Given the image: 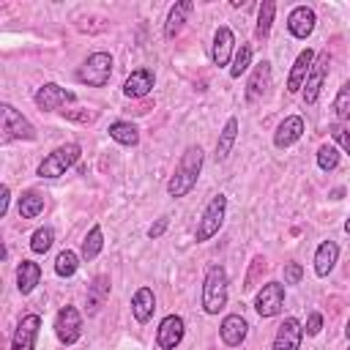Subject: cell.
I'll use <instances>...</instances> for the list:
<instances>
[{
  "instance_id": "8992f818",
  "label": "cell",
  "mask_w": 350,
  "mask_h": 350,
  "mask_svg": "<svg viewBox=\"0 0 350 350\" xmlns=\"http://www.w3.org/2000/svg\"><path fill=\"white\" fill-rule=\"evenodd\" d=\"M74 101H77V96L71 90L60 88V85H55V82H46V85H41L36 90V107L38 109H46V112H55V109L63 112V107L66 104H74Z\"/></svg>"
},
{
  "instance_id": "5b68a950",
  "label": "cell",
  "mask_w": 350,
  "mask_h": 350,
  "mask_svg": "<svg viewBox=\"0 0 350 350\" xmlns=\"http://www.w3.org/2000/svg\"><path fill=\"white\" fill-rule=\"evenodd\" d=\"M224 211H227V197H224V194H216V197L208 202V208L202 211V219H200V224H197V232H194L197 243H202V241H208L211 235L219 232V227H221V221H224Z\"/></svg>"
},
{
  "instance_id": "d6986e66",
  "label": "cell",
  "mask_w": 350,
  "mask_h": 350,
  "mask_svg": "<svg viewBox=\"0 0 350 350\" xmlns=\"http://www.w3.org/2000/svg\"><path fill=\"white\" fill-rule=\"evenodd\" d=\"M304 134V120L298 115H290L284 118L279 126H276V134H273V145L276 148H290L293 142H298Z\"/></svg>"
},
{
  "instance_id": "83f0119b",
  "label": "cell",
  "mask_w": 350,
  "mask_h": 350,
  "mask_svg": "<svg viewBox=\"0 0 350 350\" xmlns=\"http://www.w3.org/2000/svg\"><path fill=\"white\" fill-rule=\"evenodd\" d=\"M44 211V197L38 191H25L19 197V216L22 219H36Z\"/></svg>"
},
{
  "instance_id": "2e32d148",
  "label": "cell",
  "mask_w": 350,
  "mask_h": 350,
  "mask_svg": "<svg viewBox=\"0 0 350 350\" xmlns=\"http://www.w3.org/2000/svg\"><path fill=\"white\" fill-rule=\"evenodd\" d=\"M268 88H271V63L262 60V63L254 66V71H252V77L246 82V98L257 101V98H262L268 93Z\"/></svg>"
},
{
  "instance_id": "8fae6325",
  "label": "cell",
  "mask_w": 350,
  "mask_h": 350,
  "mask_svg": "<svg viewBox=\"0 0 350 350\" xmlns=\"http://www.w3.org/2000/svg\"><path fill=\"white\" fill-rule=\"evenodd\" d=\"M41 328V317L38 314H25L14 331L11 339V350H36V336Z\"/></svg>"
},
{
  "instance_id": "b9f144b4",
  "label": "cell",
  "mask_w": 350,
  "mask_h": 350,
  "mask_svg": "<svg viewBox=\"0 0 350 350\" xmlns=\"http://www.w3.org/2000/svg\"><path fill=\"white\" fill-rule=\"evenodd\" d=\"M5 211H8V186L0 189V216H5Z\"/></svg>"
},
{
  "instance_id": "8d00e7d4",
  "label": "cell",
  "mask_w": 350,
  "mask_h": 350,
  "mask_svg": "<svg viewBox=\"0 0 350 350\" xmlns=\"http://www.w3.org/2000/svg\"><path fill=\"white\" fill-rule=\"evenodd\" d=\"M301 276H304V268H301L298 262H287V265H284V282H287V284H298Z\"/></svg>"
},
{
  "instance_id": "1f68e13d",
  "label": "cell",
  "mask_w": 350,
  "mask_h": 350,
  "mask_svg": "<svg viewBox=\"0 0 350 350\" xmlns=\"http://www.w3.org/2000/svg\"><path fill=\"white\" fill-rule=\"evenodd\" d=\"M52 241H55L52 227H38V230L33 232V238H30V249H33L36 254H44V252H49Z\"/></svg>"
},
{
  "instance_id": "9c48e42d",
  "label": "cell",
  "mask_w": 350,
  "mask_h": 350,
  "mask_svg": "<svg viewBox=\"0 0 350 350\" xmlns=\"http://www.w3.org/2000/svg\"><path fill=\"white\" fill-rule=\"evenodd\" d=\"M3 131L5 139H36V129L27 118H22L11 104H3Z\"/></svg>"
},
{
  "instance_id": "4fadbf2b",
  "label": "cell",
  "mask_w": 350,
  "mask_h": 350,
  "mask_svg": "<svg viewBox=\"0 0 350 350\" xmlns=\"http://www.w3.org/2000/svg\"><path fill=\"white\" fill-rule=\"evenodd\" d=\"M301 339H304V325L295 317H287L273 336V350H298Z\"/></svg>"
},
{
  "instance_id": "60d3db41",
  "label": "cell",
  "mask_w": 350,
  "mask_h": 350,
  "mask_svg": "<svg viewBox=\"0 0 350 350\" xmlns=\"http://www.w3.org/2000/svg\"><path fill=\"white\" fill-rule=\"evenodd\" d=\"M164 230H167V219H159L156 224H150V227H148V235H150V238H159Z\"/></svg>"
},
{
  "instance_id": "4316f807",
  "label": "cell",
  "mask_w": 350,
  "mask_h": 350,
  "mask_svg": "<svg viewBox=\"0 0 350 350\" xmlns=\"http://www.w3.org/2000/svg\"><path fill=\"white\" fill-rule=\"evenodd\" d=\"M107 295H109V279L107 276H96L93 284L88 287V314H96Z\"/></svg>"
},
{
  "instance_id": "9a60e30c",
  "label": "cell",
  "mask_w": 350,
  "mask_h": 350,
  "mask_svg": "<svg viewBox=\"0 0 350 350\" xmlns=\"http://www.w3.org/2000/svg\"><path fill=\"white\" fill-rule=\"evenodd\" d=\"M314 22H317V16H314V11L306 8V5L293 8L290 16H287V27H290V33H293L295 38H309L312 30H314Z\"/></svg>"
},
{
  "instance_id": "5bb4252c",
  "label": "cell",
  "mask_w": 350,
  "mask_h": 350,
  "mask_svg": "<svg viewBox=\"0 0 350 350\" xmlns=\"http://www.w3.org/2000/svg\"><path fill=\"white\" fill-rule=\"evenodd\" d=\"M153 82H156V77H153L150 68H137V71H131V74L126 77V82H123V96H129V98H142V96H148V93L153 90Z\"/></svg>"
},
{
  "instance_id": "7bdbcfd3",
  "label": "cell",
  "mask_w": 350,
  "mask_h": 350,
  "mask_svg": "<svg viewBox=\"0 0 350 350\" xmlns=\"http://www.w3.org/2000/svg\"><path fill=\"white\" fill-rule=\"evenodd\" d=\"M345 232H347V235H350V219H347V221H345Z\"/></svg>"
},
{
  "instance_id": "e575fe53",
  "label": "cell",
  "mask_w": 350,
  "mask_h": 350,
  "mask_svg": "<svg viewBox=\"0 0 350 350\" xmlns=\"http://www.w3.org/2000/svg\"><path fill=\"white\" fill-rule=\"evenodd\" d=\"M334 109H336V115H339L342 120H350V82H345V85L339 88V93H336V98H334Z\"/></svg>"
},
{
  "instance_id": "f546056e",
  "label": "cell",
  "mask_w": 350,
  "mask_h": 350,
  "mask_svg": "<svg viewBox=\"0 0 350 350\" xmlns=\"http://www.w3.org/2000/svg\"><path fill=\"white\" fill-rule=\"evenodd\" d=\"M273 14H276V3H273V0H265V3L260 5V14H257V30H254L257 38H268Z\"/></svg>"
},
{
  "instance_id": "d590c367",
  "label": "cell",
  "mask_w": 350,
  "mask_h": 350,
  "mask_svg": "<svg viewBox=\"0 0 350 350\" xmlns=\"http://www.w3.org/2000/svg\"><path fill=\"white\" fill-rule=\"evenodd\" d=\"M328 134L339 142V148H345V153H350V131H347L342 123H331V126H328Z\"/></svg>"
},
{
  "instance_id": "7402d4cb",
  "label": "cell",
  "mask_w": 350,
  "mask_h": 350,
  "mask_svg": "<svg viewBox=\"0 0 350 350\" xmlns=\"http://www.w3.org/2000/svg\"><path fill=\"white\" fill-rule=\"evenodd\" d=\"M191 8H194L191 0H180V3H175V5L170 8L167 22H164V36H167V38H175V36L183 30V22H186V16L191 14Z\"/></svg>"
},
{
  "instance_id": "3957f363",
  "label": "cell",
  "mask_w": 350,
  "mask_h": 350,
  "mask_svg": "<svg viewBox=\"0 0 350 350\" xmlns=\"http://www.w3.org/2000/svg\"><path fill=\"white\" fill-rule=\"evenodd\" d=\"M79 153H82V148H79L77 142L60 145V148H55V150H52V153L38 164L36 175H38V178H60V175H66V170H68V167H74V164H77Z\"/></svg>"
},
{
  "instance_id": "ba28073f",
  "label": "cell",
  "mask_w": 350,
  "mask_h": 350,
  "mask_svg": "<svg viewBox=\"0 0 350 350\" xmlns=\"http://www.w3.org/2000/svg\"><path fill=\"white\" fill-rule=\"evenodd\" d=\"M55 334L63 345H74L82 336V317L74 306H63L55 317Z\"/></svg>"
},
{
  "instance_id": "44dd1931",
  "label": "cell",
  "mask_w": 350,
  "mask_h": 350,
  "mask_svg": "<svg viewBox=\"0 0 350 350\" xmlns=\"http://www.w3.org/2000/svg\"><path fill=\"white\" fill-rule=\"evenodd\" d=\"M156 309V295L150 287H139L134 295H131V312H134V320L137 323H148L150 314Z\"/></svg>"
},
{
  "instance_id": "7c38bea8",
  "label": "cell",
  "mask_w": 350,
  "mask_h": 350,
  "mask_svg": "<svg viewBox=\"0 0 350 350\" xmlns=\"http://www.w3.org/2000/svg\"><path fill=\"white\" fill-rule=\"evenodd\" d=\"M183 317L178 314H167L161 323H159V331H156V342L161 350H175L183 339Z\"/></svg>"
},
{
  "instance_id": "d4e9b609",
  "label": "cell",
  "mask_w": 350,
  "mask_h": 350,
  "mask_svg": "<svg viewBox=\"0 0 350 350\" xmlns=\"http://www.w3.org/2000/svg\"><path fill=\"white\" fill-rule=\"evenodd\" d=\"M109 137H112L115 142L126 145V148H134V145L139 142V131H137V126L129 123V120H115V123H109Z\"/></svg>"
},
{
  "instance_id": "836d02e7",
  "label": "cell",
  "mask_w": 350,
  "mask_h": 350,
  "mask_svg": "<svg viewBox=\"0 0 350 350\" xmlns=\"http://www.w3.org/2000/svg\"><path fill=\"white\" fill-rule=\"evenodd\" d=\"M336 164H339V150L334 145H320V150H317V167L325 170V172H331V170H336Z\"/></svg>"
},
{
  "instance_id": "4dcf8cb0",
  "label": "cell",
  "mask_w": 350,
  "mask_h": 350,
  "mask_svg": "<svg viewBox=\"0 0 350 350\" xmlns=\"http://www.w3.org/2000/svg\"><path fill=\"white\" fill-rule=\"evenodd\" d=\"M77 268H79V257H77L71 249H66V252H60V254L55 257V273H57V276H74Z\"/></svg>"
},
{
  "instance_id": "74e56055",
  "label": "cell",
  "mask_w": 350,
  "mask_h": 350,
  "mask_svg": "<svg viewBox=\"0 0 350 350\" xmlns=\"http://www.w3.org/2000/svg\"><path fill=\"white\" fill-rule=\"evenodd\" d=\"M260 271H265V260H262V257H254V260H252V271H249L246 284H243L246 290H254V276H257Z\"/></svg>"
},
{
  "instance_id": "d6a6232c",
  "label": "cell",
  "mask_w": 350,
  "mask_h": 350,
  "mask_svg": "<svg viewBox=\"0 0 350 350\" xmlns=\"http://www.w3.org/2000/svg\"><path fill=\"white\" fill-rule=\"evenodd\" d=\"M252 63V46L249 44H241V49L235 52L232 57V66H230V77H241Z\"/></svg>"
},
{
  "instance_id": "f1b7e54d",
  "label": "cell",
  "mask_w": 350,
  "mask_h": 350,
  "mask_svg": "<svg viewBox=\"0 0 350 350\" xmlns=\"http://www.w3.org/2000/svg\"><path fill=\"white\" fill-rule=\"evenodd\" d=\"M101 246H104L101 227H98V224H93V227H90V232H88V235H85V241H82V260H96V257H98V252H101Z\"/></svg>"
},
{
  "instance_id": "e0dca14e",
  "label": "cell",
  "mask_w": 350,
  "mask_h": 350,
  "mask_svg": "<svg viewBox=\"0 0 350 350\" xmlns=\"http://www.w3.org/2000/svg\"><path fill=\"white\" fill-rule=\"evenodd\" d=\"M314 55H317V52L304 49V52L295 57L293 71H290V77H287V90H290V93H298V90L306 85V77H309V68H312V63H314Z\"/></svg>"
},
{
  "instance_id": "6da1fadb",
  "label": "cell",
  "mask_w": 350,
  "mask_h": 350,
  "mask_svg": "<svg viewBox=\"0 0 350 350\" xmlns=\"http://www.w3.org/2000/svg\"><path fill=\"white\" fill-rule=\"evenodd\" d=\"M200 170H202V148L200 145H189L183 150L172 178H170V183H167V194L170 197H186L194 189V183L200 178Z\"/></svg>"
},
{
  "instance_id": "7a4b0ae2",
  "label": "cell",
  "mask_w": 350,
  "mask_h": 350,
  "mask_svg": "<svg viewBox=\"0 0 350 350\" xmlns=\"http://www.w3.org/2000/svg\"><path fill=\"white\" fill-rule=\"evenodd\" d=\"M227 271L221 265H211L202 282V309L208 314H219L227 304Z\"/></svg>"
},
{
  "instance_id": "277c9868",
  "label": "cell",
  "mask_w": 350,
  "mask_h": 350,
  "mask_svg": "<svg viewBox=\"0 0 350 350\" xmlns=\"http://www.w3.org/2000/svg\"><path fill=\"white\" fill-rule=\"evenodd\" d=\"M112 77V55L109 52H93L77 71V79L90 88H104Z\"/></svg>"
},
{
  "instance_id": "ab89813d",
  "label": "cell",
  "mask_w": 350,
  "mask_h": 350,
  "mask_svg": "<svg viewBox=\"0 0 350 350\" xmlns=\"http://www.w3.org/2000/svg\"><path fill=\"white\" fill-rule=\"evenodd\" d=\"M63 115H66L68 120H79V123H88V120H93V118H96V112H88V109H82V112H74V109H63Z\"/></svg>"
},
{
  "instance_id": "ee69618b",
  "label": "cell",
  "mask_w": 350,
  "mask_h": 350,
  "mask_svg": "<svg viewBox=\"0 0 350 350\" xmlns=\"http://www.w3.org/2000/svg\"><path fill=\"white\" fill-rule=\"evenodd\" d=\"M347 345H350V320H347Z\"/></svg>"
},
{
  "instance_id": "cb8c5ba5",
  "label": "cell",
  "mask_w": 350,
  "mask_h": 350,
  "mask_svg": "<svg viewBox=\"0 0 350 350\" xmlns=\"http://www.w3.org/2000/svg\"><path fill=\"white\" fill-rule=\"evenodd\" d=\"M38 282H41V268H38V262L22 260L19 268H16V287H19V293H22V295L33 293V287H36Z\"/></svg>"
},
{
  "instance_id": "ffe728a7",
  "label": "cell",
  "mask_w": 350,
  "mask_h": 350,
  "mask_svg": "<svg viewBox=\"0 0 350 350\" xmlns=\"http://www.w3.org/2000/svg\"><path fill=\"white\" fill-rule=\"evenodd\" d=\"M246 331H249V325H246V320H243L241 314H227V317L221 320V328H219L221 342L230 345V347H238V345L246 339Z\"/></svg>"
},
{
  "instance_id": "484cf974",
  "label": "cell",
  "mask_w": 350,
  "mask_h": 350,
  "mask_svg": "<svg viewBox=\"0 0 350 350\" xmlns=\"http://www.w3.org/2000/svg\"><path fill=\"white\" fill-rule=\"evenodd\" d=\"M235 137H238V120L230 118V120L224 123L219 139H216V161H224V159L230 156V150H232V145H235Z\"/></svg>"
},
{
  "instance_id": "f35d334b",
  "label": "cell",
  "mask_w": 350,
  "mask_h": 350,
  "mask_svg": "<svg viewBox=\"0 0 350 350\" xmlns=\"http://www.w3.org/2000/svg\"><path fill=\"white\" fill-rule=\"evenodd\" d=\"M320 328H323V314H320V312H312L309 320H306V328H304V331H306L309 336H317Z\"/></svg>"
},
{
  "instance_id": "ac0fdd59",
  "label": "cell",
  "mask_w": 350,
  "mask_h": 350,
  "mask_svg": "<svg viewBox=\"0 0 350 350\" xmlns=\"http://www.w3.org/2000/svg\"><path fill=\"white\" fill-rule=\"evenodd\" d=\"M232 44H235L232 30H230V27H216V33H213V49H211L213 66H227V63H230Z\"/></svg>"
},
{
  "instance_id": "603a6c76",
  "label": "cell",
  "mask_w": 350,
  "mask_h": 350,
  "mask_svg": "<svg viewBox=\"0 0 350 350\" xmlns=\"http://www.w3.org/2000/svg\"><path fill=\"white\" fill-rule=\"evenodd\" d=\"M336 257H339V246L334 241H323L314 252V273L317 276H328L331 268L336 265Z\"/></svg>"
},
{
  "instance_id": "30bf717a",
  "label": "cell",
  "mask_w": 350,
  "mask_h": 350,
  "mask_svg": "<svg viewBox=\"0 0 350 350\" xmlns=\"http://www.w3.org/2000/svg\"><path fill=\"white\" fill-rule=\"evenodd\" d=\"M325 77H328V52L323 49V52L314 55V63H312L309 77H306V85H304V101H306V104H314V101H317Z\"/></svg>"
},
{
  "instance_id": "52a82bcc",
  "label": "cell",
  "mask_w": 350,
  "mask_h": 350,
  "mask_svg": "<svg viewBox=\"0 0 350 350\" xmlns=\"http://www.w3.org/2000/svg\"><path fill=\"white\" fill-rule=\"evenodd\" d=\"M282 304H284V284L279 282H268L262 284V290L257 293L254 298V309L260 317H273L282 312Z\"/></svg>"
}]
</instances>
